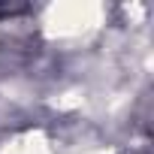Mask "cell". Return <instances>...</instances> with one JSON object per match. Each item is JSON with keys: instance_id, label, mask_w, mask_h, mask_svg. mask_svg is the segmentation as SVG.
<instances>
[{"instance_id": "obj_1", "label": "cell", "mask_w": 154, "mask_h": 154, "mask_svg": "<svg viewBox=\"0 0 154 154\" xmlns=\"http://www.w3.org/2000/svg\"><path fill=\"white\" fill-rule=\"evenodd\" d=\"M133 154H148V151H145V148H142V151H133Z\"/></svg>"}]
</instances>
